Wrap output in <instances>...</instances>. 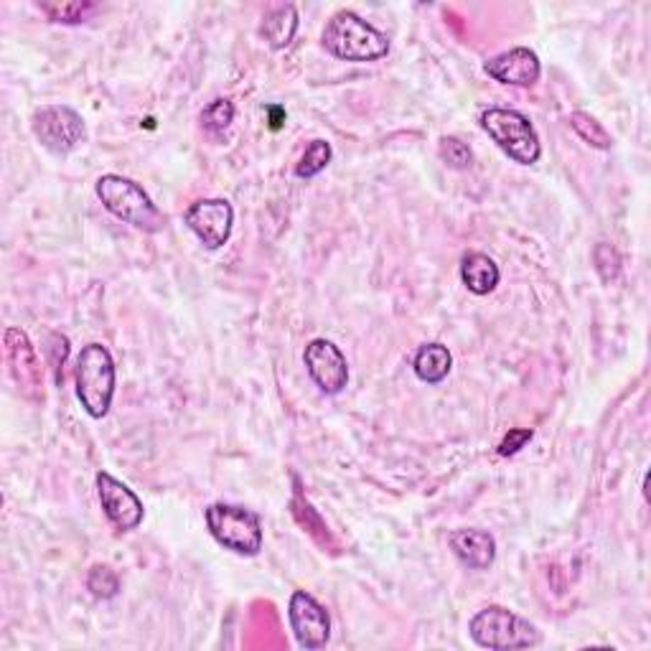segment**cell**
I'll return each instance as SVG.
<instances>
[{"label":"cell","instance_id":"cell-3","mask_svg":"<svg viewBox=\"0 0 651 651\" xmlns=\"http://www.w3.org/2000/svg\"><path fill=\"white\" fill-rule=\"evenodd\" d=\"M471 639L482 649L509 651V649H529L540 644V631L532 624L517 616L515 610L504 606H488L471 618L468 624Z\"/></svg>","mask_w":651,"mask_h":651},{"label":"cell","instance_id":"cell-17","mask_svg":"<svg viewBox=\"0 0 651 651\" xmlns=\"http://www.w3.org/2000/svg\"><path fill=\"white\" fill-rule=\"evenodd\" d=\"M298 31V11L296 5H280L265 15L260 34L273 48H285Z\"/></svg>","mask_w":651,"mask_h":651},{"label":"cell","instance_id":"cell-18","mask_svg":"<svg viewBox=\"0 0 651 651\" xmlns=\"http://www.w3.org/2000/svg\"><path fill=\"white\" fill-rule=\"evenodd\" d=\"M570 125H573L575 133L581 135L585 143L593 145V148L608 151L610 145H614V141H610V135H608V130L604 125H600V122L596 118L588 115V112L575 110L573 115H570Z\"/></svg>","mask_w":651,"mask_h":651},{"label":"cell","instance_id":"cell-24","mask_svg":"<svg viewBox=\"0 0 651 651\" xmlns=\"http://www.w3.org/2000/svg\"><path fill=\"white\" fill-rule=\"evenodd\" d=\"M596 267L600 273V278H604L606 283H614L618 278V273H621V260H618L616 250L610 247V244H604L600 242L596 247Z\"/></svg>","mask_w":651,"mask_h":651},{"label":"cell","instance_id":"cell-15","mask_svg":"<svg viewBox=\"0 0 651 651\" xmlns=\"http://www.w3.org/2000/svg\"><path fill=\"white\" fill-rule=\"evenodd\" d=\"M499 267L484 252H468L461 260V280L474 296H488L499 285Z\"/></svg>","mask_w":651,"mask_h":651},{"label":"cell","instance_id":"cell-23","mask_svg":"<svg viewBox=\"0 0 651 651\" xmlns=\"http://www.w3.org/2000/svg\"><path fill=\"white\" fill-rule=\"evenodd\" d=\"M441 158L448 163L451 168H468L471 161H474V153H471V148L463 141H459V137L453 135H445L441 137Z\"/></svg>","mask_w":651,"mask_h":651},{"label":"cell","instance_id":"cell-25","mask_svg":"<svg viewBox=\"0 0 651 651\" xmlns=\"http://www.w3.org/2000/svg\"><path fill=\"white\" fill-rule=\"evenodd\" d=\"M532 430L529 428H517V430H509L507 435H504V441L499 443V455H515L522 451V448L532 441Z\"/></svg>","mask_w":651,"mask_h":651},{"label":"cell","instance_id":"cell-1","mask_svg":"<svg viewBox=\"0 0 651 651\" xmlns=\"http://www.w3.org/2000/svg\"><path fill=\"white\" fill-rule=\"evenodd\" d=\"M323 46L344 62H377L389 52V38L354 11H339L323 29Z\"/></svg>","mask_w":651,"mask_h":651},{"label":"cell","instance_id":"cell-16","mask_svg":"<svg viewBox=\"0 0 651 651\" xmlns=\"http://www.w3.org/2000/svg\"><path fill=\"white\" fill-rule=\"evenodd\" d=\"M412 366L418 379L428 382V385H438V382H443L448 374H451L453 356L443 344H426L418 352V356H415Z\"/></svg>","mask_w":651,"mask_h":651},{"label":"cell","instance_id":"cell-20","mask_svg":"<svg viewBox=\"0 0 651 651\" xmlns=\"http://www.w3.org/2000/svg\"><path fill=\"white\" fill-rule=\"evenodd\" d=\"M87 588L92 591L95 598H115L120 591V577L115 575V570H110L108 565H95L87 575Z\"/></svg>","mask_w":651,"mask_h":651},{"label":"cell","instance_id":"cell-2","mask_svg":"<svg viewBox=\"0 0 651 651\" xmlns=\"http://www.w3.org/2000/svg\"><path fill=\"white\" fill-rule=\"evenodd\" d=\"M95 191L97 199L102 201V207L108 209L110 214L137 227V230L153 234L166 227V214H163L148 194L143 191V186L130 181V178L104 174L97 178Z\"/></svg>","mask_w":651,"mask_h":651},{"label":"cell","instance_id":"cell-5","mask_svg":"<svg viewBox=\"0 0 651 651\" xmlns=\"http://www.w3.org/2000/svg\"><path fill=\"white\" fill-rule=\"evenodd\" d=\"M482 128L511 161L522 163V166H532V163L540 161V135H537L534 125L522 112L507 108H488L482 115Z\"/></svg>","mask_w":651,"mask_h":651},{"label":"cell","instance_id":"cell-14","mask_svg":"<svg viewBox=\"0 0 651 651\" xmlns=\"http://www.w3.org/2000/svg\"><path fill=\"white\" fill-rule=\"evenodd\" d=\"M448 542L453 555L471 570H486L496 558V540L484 529H455Z\"/></svg>","mask_w":651,"mask_h":651},{"label":"cell","instance_id":"cell-19","mask_svg":"<svg viewBox=\"0 0 651 651\" xmlns=\"http://www.w3.org/2000/svg\"><path fill=\"white\" fill-rule=\"evenodd\" d=\"M329 161H331V145L325 141H313L306 148L304 156H300L298 166H296V176L298 178L319 176L321 170L329 166Z\"/></svg>","mask_w":651,"mask_h":651},{"label":"cell","instance_id":"cell-22","mask_svg":"<svg viewBox=\"0 0 651 651\" xmlns=\"http://www.w3.org/2000/svg\"><path fill=\"white\" fill-rule=\"evenodd\" d=\"M44 11L54 23H81L87 13L95 11L92 3H41Z\"/></svg>","mask_w":651,"mask_h":651},{"label":"cell","instance_id":"cell-27","mask_svg":"<svg viewBox=\"0 0 651 651\" xmlns=\"http://www.w3.org/2000/svg\"><path fill=\"white\" fill-rule=\"evenodd\" d=\"M271 118H273V130H278L283 125V118H285V110L283 108H271Z\"/></svg>","mask_w":651,"mask_h":651},{"label":"cell","instance_id":"cell-7","mask_svg":"<svg viewBox=\"0 0 651 651\" xmlns=\"http://www.w3.org/2000/svg\"><path fill=\"white\" fill-rule=\"evenodd\" d=\"M31 128H34L38 143L48 153H54V156H67L87 135L85 120H81L77 110L67 108V104H46V108H38L34 118H31Z\"/></svg>","mask_w":651,"mask_h":651},{"label":"cell","instance_id":"cell-12","mask_svg":"<svg viewBox=\"0 0 651 651\" xmlns=\"http://www.w3.org/2000/svg\"><path fill=\"white\" fill-rule=\"evenodd\" d=\"M5 356H8V364H11V374H13L15 385H19L23 397L38 400L41 397V366H38L34 346H31L29 336L21 329L5 331Z\"/></svg>","mask_w":651,"mask_h":651},{"label":"cell","instance_id":"cell-11","mask_svg":"<svg viewBox=\"0 0 651 651\" xmlns=\"http://www.w3.org/2000/svg\"><path fill=\"white\" fill-rule=\"evenodd\" d=\"M97 494H100V504L104 515L112 525L122 532H130V529H137L145 517L143 501L137 499L133 488H128L115 476H110L108 471H100L97 474Z\"/></svg>","mask_w":651,"mask_h":651},{"label":"cell","instance_id":"cell-4","mask_svg":"<svg viewBox=\"0 0 651 651\" xmlns=\"http://www.w3.org/2000/svg\"><path fill=\"white\" fill-rule=\"evenodd\" d=\"M77 397L95 420L110 412L115 397V362L102 344H87L77 360Z\"/></svg>","mask_w":651,"mask_h":651},{"label":"cell","instance_id":"cell-26","mask_svg":"<svg viewBox=\"0 0 651 651\" xmlns=\"http://www.w3.org/2000/svg\"><path fill=\"white\" fill-rule=\"evenodd\" d=\"M48 344H52V346H48V354H52L56 382H59L62 379L59 369H62L64 360H67V356H69V339L62 336V333H52V336H48Z\"/></svg>","mask_w":651,"mask_h":651},{"label":"cell","instance_id":"cell-21","mask_svg":"<svg viewBox=\"0 0 651 651\" xmlns=\"http://www.w3.org/2000/svg\"><path fill=\"white\" fill-rule=\"evenodd\" d=\"M234 120V104L230 100H214L209 108H203L201 112V125L209 130V133H224L227 128L232 125Z\"/></svg>","mask_w":651,"mask_h":651},{"label":"cell","instance_id":"cell-13","mask_svg":"<svg viewBox=\"0 0 651 651\" xmlns=\"http://www.w3.org/2000/svg\"><path fill=\"white\" fill-rule=\"evenodd\" d=\"M486 75L501 81V85H515V87H532L542 75L540 56L532 48L517 46L511 52H504L494 59L486 62Z\"/></svg>","mask_w":651,"mask_h":651},{"label":"cell","instance_id":"cell-6","mask_svg":"<svg viewBox=\"0 0 651 651\" xmlns=\"http://www.w3.org/2000/svg\"><path fill=\"white\" fill-rule=\"evenodd\" d=\"M207 527L222 548L252 558L263 550V525L250 509L234 504H211L207 509Z\"/></svg>","mask_w":651,"mask_h":651},{"label":"cell","instance_id":"cell-9","mask_svg":"<svg viewBox=\"0 0 651 651\" xmlns=\"http://www.w3.org/2000/svg\"><path fill=\"white\" fill-rule=\"evenodd\" d=\"M290 629L296 633L298 647L323 649L331 639V618L319 600L308 596L306 591H296L288 604Z\"/></svg>","mask_w":651,"mask_h":651},{"label":"cell","instance_id":"cell-10","mask_svg":"<svg viewBox=\"0 0 651 651\" xmlns=\"http://www.w3.org/2000/svg\"><path fill=\"white\" fill-rule=\"evenodd\" d=\"M306 369L325 395H339L349 382V364L341 349L329 339H313L304 352Z\"/></svg>","mask_w":651,"mask_h":651},{"label":"cell","instance_id":"cell-8","mask_svg":"<svg viewBox=\"0 0 651 651\" xmlns=\"http://www.w3.org/2000/svg\"><path fill=\"white\" fill-rule=\"evenodd\" d=\"M184 222L207 250H219L230 242L234 209L227 199H201L186 209Z\"/></svg>","mask_w":651,"mask_h":651}]
</instances>
